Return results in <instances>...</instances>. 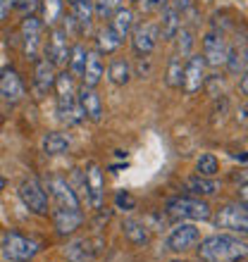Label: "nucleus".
<instances>
[{
  "label": "nucleus",
  "mask_w": 248,
  "mask_h": 262,
  "mask_svg": "<svg viewBox=\"0 0 248 262\" xmlns=\"http://www.w3.org/2000/svg\"><path fill=\"white\" fill-rule=\"evenodd\" d=\"M55 64L50 60H36V67H34V83H36V91L38 93H48L50 89H55Z\"/></svg>",
  "instance_id": "nucleus-18"
},
{
  "label": "nucleus",
  "mask_w": 248,
  "mask_h": 262,
  "mask_svg": "<svg viewBox=\"0 0 248 262\" xmlns=\"http://www.w3.org/2000/svg\"><path fill=\"white\" fill-rule=\"evenodd\" d=\"M43 152L46 155H62V152H67L69 148V138L65 136V134H60V131H50V134H46L43 136Z\"/></svg>",
  "instance_id": "nucleus-26"
},
{
  "label": "nucleus",
  "mask_w": 248,
  "mask_h": 262,
  "mask_svg": "<svg viewBox=\"0 0 248 262\" xmlns=\"http://www.w3.org/2000/svg\"><path fill=\"white\" fill-rule=\"evenodd\" d=\"M200 243V231L198 227L193 224H177V227L170 231L167 236V248L174 250V253H184V250H191Z\"/></svg>",
  "instance_id": "nucleus-11"
},
{
  "label": "nucleus",
  "mask_w": 248,
  "mask_h": 262,
  "mask_svg": "<svg viewBox=\"0 0 248 262\" xmlns=\"http://www.w3.org/2000/svg\"><path fill=\"white\" fill-rule=\"evenodd\" d=\"M96 46H98V53H100V55H103V53H105V55H112V53L122 46V38H119V36L115 34L110 27H105V29H100V31H98Z\"/></svg>",
  "instance_id": "nucleus-28"
},
{
  "label": "nucleus",
  "mask_w": 248,
  "mask_h": 262,
  "mask_svg": "<svg viewBox=\"0 0 248 262\" xmlns=\"http://www.w3.org/2000/svg\"><path fill=\"white\" fill-rule=\"evenodd\" d=\"M55 91H57V115L67 126H76L81 124L86 115L84 107L79 105L76 98V86H74V76L69 72H62L55 79Z\"/></svg>",
  "instance_id": "nucleus-2"
},
{
  "label": "nucleus",
  "mask_w": 248,
  "mask_h": 262,
  "mask_svg": "<svg viewBox=\"0 0 248 262\" xmlns=\"http://www.w3.org/2000/svg\"><path fill=\"white\" fill-rule=\"evenodd\" d=\"M160 41V31H158V24H153V21H143V24H138L134 27L131 31V48L136 53L138 57H148L155 50Z\"/></svg>",
  "instance_id": "nucleus-7"
},
{
  "label": "nucleus",
  "mask_w": 248,
  "mask_h": 262,
  "mask_svg": "<svg viewBox=\"0 0 248 262\" xmlns=\"http://www.w3.org/2000/svg\"><path fill=\"white\" fill-rule=\"evenodd\" d=\"M7 12H10V7H7V3H5V0H0V21H3V19L7 17Z\"/></svg>",
  "instance_id": "nucleus-43"
},
{
  "label": "nucleus",
  "mask_w": 248,
  "mask_h": 262,
  "mask_svg": "<svg viewBox=\"0 0 248 262\" xmlns=\"http://www.w3.org/2000/svg\"><path fill=\"white\" fill-rule=\"evenodd\" d=\"M76 98H79V105L84 107L86 119H91V122H100L103 119V103H100V96L96 93V89L81 86L76 91Z\"/></svg>",
  "instance_id": "nucleus-17"
},
{
  "label": "nucleus",
  "mask_w": 248,
  "mask_h": 262,
  "mask_svg": "<svg viewBox=\"0 0 248 262\" xmlns=\"http://www.w3.org/2000/svg\"><path fill=\"white\" fill-rule=\"evenodd\" d=\"M41 36H43V21L34 14H27L22 21V41H24V53L29 60H38L41 50Z\"/></svg>",
  "instance_id": "nucleus-9"
},
{
  "label": "nucleus",
  "mask_w": 248,
  "mask_h": 262,
  "mask_svg": "<svg viewBox=\"0 0 248 262\" xmlns=\"http://www.w3.org/2000/svg\"><path fill=\"white\" fill-rule=\"evenodd\" d=\"M24 83H22L19 74L12 67H3L0 69V98H5L10 103H17L24 98Z\"/></svg>",
  "instance_id": "nucleus-15"
},
{
  "label": "nucleus",
  "mask_w": 248,
  "mask_h": 262,
  "mask_svg": "<svg viewBox=\"0 0 248 262\" xmlns=\"http://www.w3.org/2000/svg\"><path fill=\"white\" fill-rule=\"evenodd\" d=\"M165 210L172 220H191V222L210 220V205H208L205 200L196 198V195H177V198H170Z\"/></svg>",
  "instance_id": "nucleus-3"
},
{
  "label": "nucleus",
  "mask_w": 248,
  "mask_h": 262,
  "mask_svg": "<svg viewBox=\"0 0 248 262\" xmlns=\"http://www.w3.org/2000/svg\"><path fill=\"white\" fill-rule=\"evenodd\" d=\"M53 222H55L57 234L67 236V234H74L76 229L81 227L84 214L79 212V210H65V207H57L55 214H53Z\"/></svg>",
  "instance_id": "nucleus-19"
},
{
  "label": "nucleus",
  "mask_w": 248,
  "mask_h": 262,
  "mask_svg": "<svg viewBox=\"0 0 248 262\" xmlns=\"http://www.w3.org/2000/svg\"><path fill=\"white\" fill-rule=\"evenodd\" d=\"M122 231L134 246H146V243L151 241V231H148V227H146V222L134 220V217L122 220Z\"/></svg>",
  "instance_id": "nucleus-22"
},
{
  "label": "nucleus",
  "mask_w": 248,
  "mask_h": 262,
  "mask_svg": "<svg viewBox=\"0 0 248 262\" xmlns=\"http://www.w3.org/2000/svg\"><path fill=\"white\" fill-rule=\"evenodd\" d=\"M134 24H136V19H134V10H129V7H119L117 12L110 17V24H108V27H110L112 31L124 41V38L134 31Z\"/></svg>",
  "instance_id": "nucleus-23"
},
{
  "label": "nucleus",
  "mask_w": 248,
  "mask_h": 262,
  "mask_svg": "<svg viewBox=\"0 0 248 262\" xmlns=\"http://www.w3.org/2000/svg\"><path fill=\"white\" fill-rule=\"evenodd\" d=\"M239 200H241V205L248 210V184H243V186L239 188Z\"/></svg>",
  "instance_id": "nucleus-41"
},
{
  "label": "nucleus",
  "mask_w": 248,
  "mask_h": 262,
  "mask_svg": "<svg viewBox=\"0 0 248 262\" xmlns=\"http://www.w3.org/2000/svg\"><path fill=\"white\" fill-rule=\"evenodd\" d=\"M172 3H174V5H177V10H179L181 14H184L186 10H189V7H193V5H196L193 0H172Z\"/></svg>",
  "instance_id": "nucleus-40"
},
{
  "label": "nucleus",
  "mask_w": 248,
  "mask_h": 262,
  "mask_svg": "<svg viewBox=\"0 0 248 262\" xmlns=\"http://www.w3.org/2000/svg\"><path fill=\"white\" fill-rule=\"evenodd\" d=\"M131 3H134V5H141V0H131Z\"/></svg>",
  "instance_id": "nucleus-46"
},
{
  "label": "nucleus",
  "mask_w": 248,
  "mask_h": 262,
  "mask_svg": "<svg viewBox=\"0 0 248 262\" xmlns=\"http://www.w3.org/2000/svg\"><path fill=\"white\" fill-rule=\"evenodd\" d=\"M122 5H124V0H93V12L100 19H110Z\"/></svg>",
  "instance_id": "nucleus-33"
},
{
  "label": "nucleus",
  "mask_w": 248,
  "mask_h": 262,
  "mask_svg": "<svg viewBox=\"0 0 248 262\" xmlns=\"http://www.w3.org/2000/svg\"><path fill=\"white\" fill-rule=\"evenodd\" d=\"M65 255L69 262H91L93 260V250H91V243L86 238H79V241H72L65 248Z\"/></svg>",
  "instance_id": "nucleus-27"
},
{
  "label": "nucleus",
  "mask_w": 248,
  "mask_h": 262,
  "mask_svg": "<svg viewBox=\"0 0 248 262\" xmlns=\"http://www.w3.org/2000/svg\"><path fill=\"white\" fill-rule=\"evenodd\" d=\"M3 188H5V179H3V177H0V191H3Z\"/></svg>",
  "instance_id": "nucleus-45"
},
{
  "label": "nucleus",
  "mask_w": 248,
  "mask_h": 262,
  "mask_svg": "<svg viewBox=\"0 0 248 262\" xmlns=\"http://www.w3.org/2000/svg\"><path fill=\"white\" fill-rule=\"evenodd\" d=\"M232 181H234V184H248V169H236L234 174H232Z\"/></svg>",
  "instance_id": "nucleus-39"
},
{
  "label": "nucleus",
  "mask_w": 248,
  "mask_h": 262,
  "mask_svg": "<svg viewBox=\"0 0 248 262\" xmlns=\"http://www.w3.org/2000/svg\"><path fill=\"white\" fill-rule=\"evenodd\" d=\"M229 74H243L246 72V60H243V50L239 48H229L227 62H224Z\"/></svg>",
  "instance_id": "nucleus-34"
},
{
  "label": "nucleus",
  "mask_w": 248,
  "mask_h": 262,
  "mask_svg": "<svg viewBox=\"0 0 248 262\" xmlns=\"http://www.w3.org/2000/svg\"><path fill=\"white\" fill-rule=\"evenodd\" d=\"M239 89H241L243 96H248V69L241 74V81H239Z\"/></svg>",
  "instance_id": "nucleus-42"
},
{
  "label": "nucleus",
  "mask_w": 248,
  "mask_h": 262,
  "mask_svg": "<svg viewBox=\"0 0 248 262\" xmlns=\"http://www.w3.org/2000/svg\"><path fill=\"white\" fill-rule=\"evenodd\" d=\"M243 60H246V69H248V48L243 50Z\"/></svg>",
  "instance_id": "nucleus-44"
},
{
  "label": "nucleus",
  "mask_w": 248,
  "mask_h": 262,
  "mask_svg": "<svg viewBox=\"0 0 248 262\" xmlns=\"http://www.w3.org/2000/svg\"><path fill=\"white\" fill-rule=\"evenodd\" d=\"M69 43H67V31L65 29H53V34L46 46V60L55 64V67H65L69 62Z\"/></svg>",
  "instance_id": "nucleus-13"
},
{
  "label": "nucleus",
  "mask_w": 248,
  "mask_h": 262,
  "mask_svg": "<svg viewBox=\"0 0 248 262\" xmlns=\"http://www.w3.org/2000/svg\"><path fill=\"white\" fill-rule=\"evenodd\" d=\"M227 55H229V46L222 34H208L203 38V60H205V64L222 67L227 62Z\"/></svg>",
  "instance_id": "nucleus-12"
},
{
  "label": "nucleus",
  "mask_w": 248,
  "mask_h": 262,
  "mask_svg": "<svg viewBox=\"0 0 248 262\" xmlns=\"http://www.w3.org/2000/svg\"><path fill=\"white\" fill-rule=\"evenodd\" d=\"M186 191L193 193L196 198H200V195H215L220 191V184L213 177H193V179L186 181Z\"/></svg>",
  "instance_id": "nucleus-24"
},
{
  "label": "nucleus",
  "mask_w": 248,
  "mask_h": 262,
  "mask_svg": "<svg viewBox=\"0 0 248 262\" xmlns=\"http://www.w3.org/2000/svg\"><path fill=\"white\" fill-rule=\"evenodd\" d=\"M19 198L22 203L27 205L29 212L34 214H48V195H46V191H43L41 181L38 179H24L19 186Z\"/></svg>",
  "instance_id": "nucleus-6"
},
{
  "label": "nucleus",
  "mask_w": 248,
  "mask_h": 262,
  "mask_svg": "<svg viewBox=\"0 0 248 262\" xmlns=\"http://www.w3.org/2000/svg\"><path fill=\"white\" fill-rule=\"evenodd\" d=\"M72 5V19H74L76 29L86 34L91 29V21H93V0H69Z\"/></svg>",
  "instance_id": "nucleus-21"
},
{
  "label": "nucleus",
  "mask_w": 248,
  "mask_h": 262,
  "mask_svg": "<svg viewBox=\"0 0 248 262\" xmlns=\"http://www.w3.org/2000/svg\"><path fill=\"white\" fill-rule=\"evenodd\" d=\"M196 172H198V177H215V174L220 172V162H217V158H215L213 152H205L196 162Z\"/></svg>",
  "instance_id": "nucleus-32"
},
{
  "label": "nucleus",
  "mask_w": 248,
  "mask_h": 262,
  "mask_svg": "<svg viewBox=\"0 0 248 262\" xmlns=\"http://www.w3.org/2000/svg\"><path fill=\"white\" fill-rule=\"evenodd\" d=\"M181 79H184V57L174 53L167 60V72H165V83L170 89H181Z\"/></svg>",
  "instance_id": "nucleus-25"
},
{
  "label": "nucleus",
  "mask_w": 248,
  "mask_h": 262,
  "mask_svg": "<svg viewBox=\"0 0 248 262\" xmlns=\"http://www.w3.org/2000/svg\"><path fill=\"white\" fill-rule=\"evenodd\" d=\"M181 19H184V14H181L179 10H177V5L170 0V3L162 7V19H160V24H158L160 38H162V41H174L177 31L181 29Z\"/></svg>",
  "instance_id": "nucleus-16"
},
{
  "label": "nucleus",
  "mask_w": 248,
  "mask_h": 262,
  "mask_svg": "<svg viewBox=\"0 0 248 262\" xmlns=\"http://www.w3.org/2000/svg\"><path fill=\"white\" fill-rule=\"evenodd\" d=\"M62 14V0H43V24L53 27Z\"/></svg>",
  "instance_id": "nucleus-35"
},
{
  "label": "nucleus",
  "mask_w": 248,
  "mask_h": 262,
  "mask_svg": "<svg viewBox=\"0 0 248 262\" xmlns=\"http://www.w3.org/2000/svg\"><path fill=\"white\" fill-rule=\"evenodd\" d=\"M48 191L53 195V200L57 203V207H65V210H79V195L76 191L72 188L67 179L62 177H53L48 181Z\"/></svg>",
  "instance_id": "nucleus-14"
},
{
  "label": "nucleus",
  "mask_w": 248,
  "mask_h": 262,
  "mask_svg": "<svg viewBox=\"0 0 248 262\" xmlns=\"http://www.w3.org/2000/svg\"><path fill=\"white\" fill-rule=\"evenodd\" d=\"M3 255L12 262H29L34 260L36 253H38V243L34 238H27V236L17 234V231H10V234L3 236Z\"/></svg>",
  "instance_id": "nucleus-4"
},
{
  "label": "nucleus",
  "mask_w": 248,
  "mask_h": 262,
  "mask_svg": "<svg viewBox=\"0 0 248 262\" xmlns=\"http://www.w3.org/2000/svg\"><path fill=\"white\" fill-rule=\"evenodd\" d=\"M103 57H100V53L98 50H93V53H89V57H86V67H84V74H81V86H89V89H96L98 81L103 79Z\"/></svg>",
  "instance_id": "nucleus-20"
},
{
  "label": "nucleus",
  "mask_w": 248,
  "mask_h": 262,
  "mask_svg": "<svg viewBox=\"0 0 248 262\" xmlns=\"http://www.w3.org/2000/svg\"><path fill=\"white\" fill-rule=\"evenodd\" d=\"M198 257L203 262H239L248 257V243L229 234H215L200 241Z\"/></svg>",
  "instance_id": "nucleus-1"
},
{
  "label": "nucleus",
  "mask_w": 248,
  "mask_h": 262,
  "mask_svg": "<svg viewBox=\"0 0 248 262\" xmlns=\"http://www.w3.org/2000/svg\"><path fill=\"white\" fill-rule=\"evenodd\" d=\"M215 227L248 238V210L243 205H224L215 214Z\"/></svg>",
  "instance_id": "nucleus-5"
},
{
  "label": "nucleus",
  "mask_w": 248,
  "mask_h": 262,
  "mask_svg": "<svg viewBox=\"0 0 248 262\" xmlns=\"http://www.w3.org/2000/svg\"><path fill=\"white\" fill-rule=\"evenodd\" d=\"M167 3H170V0H141L138 7H141L143 12H158V10H162Z\"/></svg>",
  "instance_id": "nucleus-37"
},
{
  "label": "nucleus",
  "mask_w": 248,
  "mask_h": 262,
  "mask_svg": "<svg viewBox=\"0 0 248 262\" xmlns=\"http://www.w3.org/2000/svg\"><path fill=\"white\" fill-rule=\"evenodd\" d=\"M108 79H110L115 86H124V83H129V79H131V64L127 62V60H122V57L112 60L110 67H108Z\"/></svg>",
  "instance_id": "nucleus-29"
},
{
  "label": "nucleus",
  "mask_w": 248,
  "mask_h": 262,
  "mask_svg": "<svg viewBox=\"0 0 248 262\" xmlns=\"http://www.w3.org/2000/svg\"><path fill=\"white\" fill-rule=\"evenodd\" d=\"M205 60L203 55H189V60L184 62V79H181V91L193 96L205 86Z\"/></svg>",
  "instance_id": "nucleus-8"
},
{
  "label": "nucleus",
  "mask_w": 248,
  "mask_h": 262,
  "mask_svg": "<svg viewBox=\"0 0 248 262\" xmlns=\"http://www.w3.org/2000/svg\"><path fill=\"white\" fill-rule=\"evenodd\" d=\"M84 181H86V195L93 210L103 207V198H105V181H103V169L98 162H89L86 172H84Z\"/></svg>",
  "instance_id": "nucleus-10"
},
{
  "label": "nucleus",
  "mask_w": 248,
  "mask_h": 262,
  "mask_svg": "<svg viewBox=\"0 0 248 262\" xmlns=\"http://www.w3.org/2000/svg\"><path fill=\"white\" fill-rule=\"evenodd\" d=\"M177 55L179 57H189L193 55V43H196V34H193L191 27H181L177 31Z\"/></svg>",
  "instance_id": "nucleus-31"
},
{
  "label": "nucleus",
  "mask_w": 248,
  "mask_h": 262,
  "mask_svg": "<svg viewBox=\"0 0 248 262\" xmlns=\"http://www.w3.org/2000/svg\"><path fill=\"white\" fill-rule=\"evenodd\" d=\"M115 205L119 207V210H134V205H136V200L131 198L127 191H119L117 195H115Z\"/></svg>",
  "instance_id": "nucleus-36"
},
{
  "label": "nucleus",
  "mask_w": 248,
  "mask_h": 262,
  "mask_svg": "<svg viewBox=\"0 0 248 262\" xmlns=\"http://www.w3.org/2000/svg\"><path fill=\"white\" fill-rule=\"evenodd\" d=\"M86 57H89V50L84 48L81 43L72 46L69 50V74L72 76H81L84 74V67H86Z\"/></svg>",
  "instance_id": "nucleus-30"
},
{
  "label": "nucleus",
  "mask_w": 248,
  "mask_h": 262,
  "mask_svg": "<svg viewBox=\"0 0 248 262\" xmlns=\"http://www.w3.org/2000/svg\"><path fill=\"white\" fill-rule=\"evenodd\" d=\"M38 5H41V0H17L14 3V7H19L22 12H27V14H31Z\"/></svg>",
  "instance_id": "nucleus-38"
}]
</instances>
